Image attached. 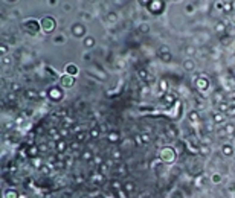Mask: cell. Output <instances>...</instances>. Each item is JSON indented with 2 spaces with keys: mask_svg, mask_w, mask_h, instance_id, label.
I'll list each match as a JSON object with an SVG mask.
<instances>
[{
  "mask_svg": "<svg viewBox=\"0 0 235 198\" xmlns=\"http://www.w3.org/2000/svg\"><path fill=\"white\" fill-rule=\"evenodd\" d=\"M80 146V142H73L72 145H70V148H78Z\"/></svg>",
  "mask_w": 235,
  "mask_h": 198,
  "instance_id": "obj_52",
  "label": "cell"
},
{
  "mask_svg": "<svg viewBox=\"0 0 235 198\" xmlns=\"http://www.w3.org/2000/svg\"><path fill=\"white\" fill-rule=\"evenodd\" d=\"M38 151L40 152H47L49 151V145L47 143H40L38 145Z\"/></svg>",
  "mask_w": 235,
  "mask_h": 198,
  "instance_id": "obj_34",
  "label": "cell"
},
{
  "mask_svg": "<svg viewBox=\"0 0 235 198\" xmlns=\"http://www.w3.org/2000/svg\"><path fill=\"white\" fill-rule=\"evenodd\" d=\"M81 157H83V160H90V158H92V152H90V151H84Z\"/></svg>",
  "mask_w": 235,
  "mask_h": 198,
  "instance_id": "obj_38",
  "label": "cell"
},
{
  "mask_svg": "<svg viewBox=\"0 0 235 198\" xmlns=\"http://www.w3.org/2000/svg\"><path fill=\"white\" fill-rule=\"evenodd\" d=\"M54 43H55V44H64V43H66V37H64L63 34L55 35V37H54Z\"/></svg>",
  "mask_w": 235,
  "mask_h": 198,
  "instance_id": "obj_22",
  "label": "cell"
},
{
  "mask_svg": "<svg viewBox=\"0 0 235 198\" xmlns=\"http://www.w3.org/2000/svg\"><path fill=\"white\" fill-rule=\"evenodd\" d=\"M182 67H183L186 72H194L197 66H195V61H194V60H191V58H186V60L183 61V64H182Z\"/></svg>",
  "mask_w": 235,
  "mask_h": 198,
  "instance_id": "obj_11",
  "label": "cell"
},
{
  "mask_svg": "<svg viewBox=\"0 0 235 198\" xmlns=\"http://www.w3.org/2000/svg\"><path fill=\"white\" fill-rule=\"evenodd\" d=\"M26 96H28V98H37L38 93H37V91H34V90H26Z\"/></svg>",
  "mask_w": 235,
  "mask_h": 198,
  "instance_id": "obj_37",
  "label": "cell"
},
{
  "mask_svg": "<svg viewBox=\"0 0 235 198\" xmlns=\"http://www.w3.org/2000/svg\"><path fill=\"white\" fill-rule=\"evenodd\" d=\"M206 131H214V127H212V125H208V127H206Z\"/></svg>",
  "mask_w": 235,
  "mask_h": 198,
  "instance_id": "obj_54",
  "label": "cell"
},
{
  "mask_svg": "<svg viewBox=\"0 0 235 198\" xmlns=\"http://www.w3.org/2000/svg\"><path fill=\"white\" fill-rule=\"evenodd\" d=\"M122 189L130 195V194H133L134 192V189H136V186H134V183H132V181H128V183H125L124 186H122Z\"/></svg>",
  "mask_w": 235,
  "mask_h": 198,
  "instance_id": "obj_18",
  "label": "cell"
},
{
  "mask_svg": "<svg viewBox=\"0 0 235 198\" xmlns=\"http://www.w3.org/2000/svg\"><path fill=\"white\" fill-rule=\"evenodd\" d=\"M202 181H203V177H202V178H197V181H195V184H197V188H202Z\"/></svg>",
  "mask_w": 235,
  "mask_h": 198,
  "instance_id": "obj_50",
  "label": "cell"
},
{
  "mask_svg": "<svg viewBox=\"0 0 235 198\" xmlns=\"http://www.w3.org/2000/svg\"><path fill=\"white\" fill-rule=\"evenodd\" d=\"M229 99H231V102H235V90H234V91H231Z\"/></svg>",
  "mask_w": 235,
  "mask_h": 198,
  "instance_id": "obj_48",
  "label": "cell"
},
{
  "mask_svg": "<svg viewBox=\"0 0 235 198\" xmlns=\"http://www.w3.org/2000/svg\"><path fill=\"white\" fill-rule=\"evenodd\" d=\"M0 54H2V57H6L8 54V46L5 43H2V46H0Z\"/></svg>",
  "mask_w": 235,
  "mask_h": 198,
  "instance_id": "obj_35",
  "label": "cell"
},
{
  "mask_svg": "<svg viewBox=\"0 0 235 198\" xmlns=\"http://www.w3.org/2000/svg\"><path fill=\"white\" fill-rule=\"evenodd\" d=\"M38 152H40V151H38V146H32V148H31V151H29V155L34 158V155H37Z\"/></svg>",
  "mask_w": 235,
  "mask_h": 198,
  "instance_id": "obj_40",
  "label": "cell"
},
{
  "mask_svg": "<svg viewBox=\"0 0 235 198\" xmlns=\"http://www.w3.org/2000/svg\"><path fill=\"white\" fill-rule=\"evenodd\" d=\"M75 81H76L75 76H70V75L63 73V75L60 76V87H61V88H70V87L75 85Z\"/></svg>",
  "mask_w": 235,
  "mask_h": 198,
  "instance_id": "obj_7",
  "label": "cell"
},
{
  "mask_svg": "<svg viewBox=\"0 0 235 198\" xmlns=\"http://www.w3.org/2000/svg\"><path fill=\"white\" fill-rule=\"evenodd\" d=\"M139 32H142V34L150 32V24L148 23H140L139 24Z\"/></svg>",
  "mask_w": 235,
  "mask_h": 198,
  "instance_id": "obj_25",
  "label": "cell"
},
{
  "mask_svg": "<svg viewBox=\"0 0 235 198\" xmlns=\"http://www.w3.org/2000/svg\"><path fill=\"white\" fill-rule=\"evenodd\" d=\"M212 121H214L215 125L225 124V122H226V114H223V113H214V114H212Z\"/></svg>",
  "mask_w": 235,
  "mask_h": 198,
  "instance_id": "obj_12",
  "label": "cell"
},
{
  "mask_svg": "<svg viewBox=\"0 0 235 198\" xmlns=\"http://www.w3.org/2000/svg\"><path fill=\"white\" fill-rule=\"evenodd\" d=\"M21 28L24 32H28L29 35H35L38 31H41V26H40V21H37L34 18H28V20H24L23 24H21Z\"/></svg>",
  "mask_w": 235,
  "mask_h": 198,
  "instance_id": "obj_3",
  "label": "cell"
},
{
  "mask_svg": "<svg viewBox=\"0 0 235 198\" xmlns=\"http://www.w3.org/2000/svg\"><path fill=\"white\" fill-rule=\"evenodd\" d=\"M235 134V125L234 124H228V125H223L221 128H218L217 130V136L218 137H231V136H234Z\"/></svg>",
  "mask_w": 235,
  "mask_h": 198,
  "instance_id": "obj_6",
  "label": "cell"
},
{
  "mask_svg": "<svg viewBox=\"0 0 235 198\" xmlns=\"http://www.w3.org/2000/svg\"><path fill=\"white\" fill-rule=\"evenodd\" d=\"M64 149H66V142H64V140H60V142L57 143V151H58V152H63Z\"/></svg>",
  "mask_w": 235,
  "mask_h": 198,
  "instance_id": "obj_30",
  "label": "cell"
},
{
  "mask_svg": "<svg viewBox=\"0 0 235 198\" xmlns=\"http://www.w3.org/2000/svg\"><path fill=\"white\" fill-rule=\"evenodd\" d=\"M192 11H194V6H192V5H188V6H186V12H192Z\"/></svg>",
  "mask_w": 235,
  "mask_h": 198,
  "instance_id": "obj_51",
  "label": "cell"
},
{
  "mask_svg": "<svg viewBox=\"0 0 235 198\" xmlns=\"http://www.w3.org/2000/svg\"><path fill=\"white\" fill-rule=\"evenodd\" d=\"M49 5H52V6H55V5H57V2H55V0H50V2H49Z\"/></svg>",
  "mask_w": 235,
  "mask_h": 198,
  "instance_id": "obj_55",
  "label": "cell"
},
{
  "mask_svg": "<svg viewBox=\"0 0 235 198\" xmlns=\"http://www.w3.org/2000/svg\"><path fill=\"white\" fill-rule=\"evenodd\" d=\"M160 60L163 61V63H169L173 60V55H171V52L169 54H163V55H160Z\"/></svg>",
  "mask_w": 235,
  "mask_h": 198,
  "instance_id": "obj_31",
  "label": "cell"
},
{
  "mask_svg": "<svg viewBox=\"0 0 235 198\" xmlns=\"http://www.w3.org/2000/svg\"><path fill=\"white\" fill-rule=\"evenodd\" d=\"M2 63H3L5 66H9V64H12V58H11V57H3V58H2Z\"/></svg>",
  "mask_w": 235,
  "mask_h": 198,
  "instance_id": "obj_41",
  "label": "cell"
},
{
  "mask_svg": "<svg viewBox=\"0 0 235 198\" xmlns=\"http://www.w3.org/2000/svg\"><path fill=\"white\" fill-rule=\"evenodd\" d=\"M234 152H235V148L231 143H225L223 146H221V154L225 157H231V155H234Z\"/></svg>",
  "mask_w": 235,
  "mask_h": 198,
  "instance_id": "obj_10",
  "label": "cell"
},
{
  "mask_svg": "<svg viewBox=\"0 0 235 198\" xmlns=\"http://www.w3.org/2000/svg\"><path fill=\"white\" fill-rule=\"evenodd\" d=\"M231 104H232V102H229V101H225V102L217 104L218 113H228V111H229V108H231Z\"/></svg>",
  "mask_w": 235,
  "mask_h": 198,
  "instance_id": "obj_14",
  "label": "cell"
},
{
  "mask_svg": "<svg viewBox=\"0 0 235 198\" xmlns=\"http://www.w3.org/2000/svg\"><path fill=\"white\" fill-rule=\"evenodd\" d=\"M199 154H202V155H209V154H211V148L208 146V145H200V146H199Z\"/></svg>",
  "mask_w": 235,
  "mask_h": 198,
  "instance_id": "obj_21",
  "label": "cell"
},
{
  "mask_svg": "<svg viewBox=\"0 0 235 198\" xmlns=\"http://www.w3.org/2000/svg\"><path fill=\"white\" fill-rule=\"evenodd\" d=\"M194 85H195V88H197L199 91H206L208 88H209L211 82H209V79H208V76L205 73H200L197 78H195Z\"/></svg>",
  "mask_w": 235,
  "mask_h": 198,
  "instance_id": "obj_4",
  "label": "cell"
},
{
  "mask_svg": "<svg viewBox=\"0 0 235 198\" xmlns=\"http://www.w3.org/2000/svg\"><path fill=\"white\" fill-rule=\"evenodd\" d=\"M229 102H231V101H229ZM226 114H228V116H235V102L231 104V108H229V111H228Z\"/></svg>",
  "mask_w": 235,
  "mask_h": 198,
  "instance_id": "obj_36",
  "label": "cell"
},
{
  "mask_svg": "<svg viewBox=\"0 0 235 198\" xmlns=\"http://www.w3.org/2000/svg\"><path fill=\"white\" fill-rule=\"evenodd\" d=\"M223 11L225 12L234 11V2H223Z\"/></svg>",
  "mask_w": 235,
  "mask_h": 198,
  "instance_id": "obj_24",
  "label": "cell"
},
{
  "mask_svg": "<svg viewBox=\"0 0 235 198\" xmlns=\"http://www.w3.org/2000/svg\"><path fill=\"white\" fill-rule=\"evenodd\" d=\"M86 133H78L76 134V142H83V140H86Z\"/></svg>",
  "mask_w": 235,
  "mask_h": 198,
  "instance_id": "obj_39",
  "label": "cell"
},
{
  "mask_svg": "<svg viewBox=\"0 0 235 198\" xmlns=\"http://www.w3.org/2000/svg\"><path fill=\"white\" fill-rule=\"evenodd\" d=\"M211 143H212V140L208 137V136H205V139H202V145H208V146H209Z\"/></svg>",
  "mask_w": 235,
  "mask_h": 198,
  "instance_id": "obj_43",
  "label": "cell"
},
{
  "mask_svg": "<svg viewBox=\"0 0 235 198\" xmlns=\"http://www.w3.org/2000/svg\"><path fill=\"white\" fill-rule=\"evenodd\" d=\"M40 26H41V32H44L46 35L52 34L57 29V20L52 15H44L40 18Z\"/></svg>",
  "mask_w": 235,
  "mask_h": 198,
  "instance_id": "obj_2",
  "label": "cell"
},
{
  "mask_svg": "<svg viewBox=\"0 0 235 198\" xmlns=\"http://www.w3.org/2000/svg\"><path fill=\"white\" fill-rule=\"evenodd\" d=\"M215 8H217V9H223V2H217V3H215Z\"/></svg>",
  "mask_w": 235,
  "mask_h": 198,
  "instance_id": "obj_49",
  "label": "cell"
},
{
  "mask_svg": "<svg viewBox=\"0 0 235 198\" xmlns=\"http://www.w3.org/2000/svg\"><path fill=\"white\" fill-rule=\"evenodd\" d=\"M234 192H235V188H234Z\"/></svg>",
  "mask_w": 235,
  "mask_h": 198,
  "instance_id": "obj_56",
  "label": "cell"
},
{
  "mask_svg": "<svg viewBox=\"0 0 235 198\" xmlns=\"http://www.w3.org/2000/svg\"><path fill=\"white\" fill-rule=\"evenodd\" d=\"M95 44H96V40H95L92 35H87V37L83 40V46H84L86 49H92Z\"/></svg>",
  "mask_w": 235,
  "mask_h": 198,
  "instance_id": "obj_13",
  "label": "cell"
},
{
  "mask_svg": "<svg viewBox=\"0 0 235 198\" xmlns=\"http://www.w3.org/2000/svg\"><path fill=\"white\" fill-rule=\"evenodd\" d=\"M20 88H21V85L17 84V82H12V84H11V90H12V91H18Z\"/></svg>",
  "mask_w": 235,
  "mask_h": 198,
  "instance_id": "obj_42",
  "label": "cell"
},
{
  "mask_svg": "<svg viewBox=\"0 0 235 198\" xmlns=\"http://www.w3.org/2000/svg\"><path fill=\"white\" fill-rule=\"evenodd\" d=\"M86 32H87L86 26H84L83 23H80V21L70 26V34H72V37H75V38H83V40H84V38L87 37Z\"/></svg>",
  "mask_w": 235,
  "mask_h": 198,
  "instance_id": "obj_5",
  "label": "cell"
},
{
  "mask_svg": "<svg viewBox=\"0 0 235 198\" xmlns=\"http://www.w3.org/2000/svg\"><path fill=\"white\" fill-rule=\"evenodd\" d=\"M89 136L92 137V139H98V137H99V130L93 127L92 130H90V133H89Z\"/></svg>",
  "mask_w": 235,
  "mask_h": 198,
  "instance_id": "obj_27",
  "label": "cell"
},
{
  "mask_svg": "<svg viewBox=\"0 0 235 198\" xmlns=\"http://www.w3.org/2000/svg\"><path fill=\"white\" fill-rule=\"evenodd\" d=\"M214 29H215V32H218V34H225V32H226V24H225L223 21H217V23L214 24Z\"/></svg>",
  "mask_w": 235,
  "mask_h": 198,
  "instance_id": "obj_16",
  "label": "cell"
},
{
  "mask_svg": "<svg viewBox=\"0 0 235 198\" xmlns=\"http://www.w3.org/2000/svg\"><path fill=\"white\" fill-rule=\"evenodd\" d=\"M32 163H34V166H37V168H40V166H41V160H40L38 157H37V158H35V157L32 158Z\"/></svg>",
  "mask_w": 235,
  "mask_h": 198,
  "instance_id": "obj_44",
  "label": "cell"
},
{
  "mask_svg": "<svg viewBox=\"0 0 235 198\" xmlns=\"http://www.w3.org/2000/svg\"><path fill=\"white\" fill-rule=\"evenodd\" d=\"M110 184H112V188H113L115 191H121V189H122V186H121V183L117 181V180H113V181H112Z\"/></svg>",
  "mask_w": 235,
  "mask_h": 198,
  "instance_id": "obj_33",
  "label": "cell"
},
{
  "mask_svg": "<svg viewBox=\"0 0 235 198\" xmlns=\"http://www.w3.org/2000/svg\"><path fill=\"white\" fill-rule=\"evenodd\" d=\"M177 158V154H176V149L173 146H163L159 152V160L165 165H173Z\"/></svg>",
  "mask_w": 235,
  "mask_h": 198,
  "instance_id": "obj_1",
  "label": "cell"
},
{
  "mask_svg": "<svg viewBox=\"0 0 235 198\" xmlns=\"http://www.w3.org/2000/svg\"><path fill=\"white\" fill-rule=\"evenodd\" d=\"M139 75H140L142 79H147V78H148V73H147L145 70H139Z\"/></svg>",
  "mask_w": 235,
  "mask_h": 198,
  "instance_id": "obj_46",
  "label": "cell"
},
{
  "mask_svg": "<svg viewBox=\"0 0 235 198\" xmlns=\"http://www.w3.org/2000/svg\"><path fill=\"white\" fill-rule=\"evenodd\" d=\"M185 54H186L188 57H192V55L195 54V47H194V46H191V44L185 46Z\"/></svg>",
  "mask_w": 235,
  "mask_h": 198,
  "instance_id": "obj_26",
  "label": "cell"
},
{
  "mask_svg": "<svg viewBox=\"0 0 235 198\" xmlns=\"http://www.w3.org/2000/svg\"><path fill=\"white\" fill-rule=\"evenodd\" d=\"M93 162H95L96 165H101V163H102V158H101L99 155H96V157H93Z\"/></svg>",
  "mask_w": 235,
  "mask_h": 198,
  "instance_id": "obj_47",
  "label": "cell"
},
{
  "mask_svg": "<svg viewBox=\"0 0 235 198\" xmlns=\"http://www.w3.org/2000/svg\"><path fill=\"white\" fill-rule=\"evenodd\" d=\"M160 87H162V90L165 91V90H166V82H165V81H162V82H160Z\"/></svg>",
  "mask_w": 235,
  "mask_h": 198,
  "instance_id": "obj_53",
  "label": "cell"
},
{
  "mask_svg": "<svg viewBox=\"0 0 235 198\" xmlns=\"http://www.w3.org/2000/svg\"><path fill=\"white\" fill-rule=\"evenodd\" d=\"M140 140H142V143H150L151 142V136L147 134V133H143V134H140Z\"/></svg>",
  "mask_w": 235,
  "mask_h": 198,
  "instance_id": "obj_32",
  "label": "cell"
},
{
  "mask_svg": "<svg viewBox=\"0 0 235 198\" xmlns=\"http://www.w3.org/2000/svg\"><path fill=\"white\" fill-rule=\"evenodd\" d=\"M214 101H215V104H220V102H225L228 99H226L223 91H215V93H214Z\"/></svg>",
  "mask_w": 235,
  "mask_h": 198,
  "instance_id": "obj_15",
  "label": "cell"
},
{
  "mask_svg": "<svg viewBox=\"0 0 235 198\" xmlns=\"http://www.w3.org/2000/svg\"><path fill=\"white\" fill-rule=\"evenodd\" d=\"M169 46H166V44H162L160 47H159V55H163V54H169Z\"/></svg>",
  "mask_w": 235,
  "mask_h": 198,
  "instance_id": "obj_29",
  "label": "cell"
},
{
  "mask_svg": "<svg viewBox=\"0 0 235 198\" xmlns=\"http://www.w3.org/2000/svg\"><path fill=\"white\" fill-rule=\"evenodd\" d=\"M64 73L76 78V75L80 73V67H78V66H76L75 63H67L66 66H64Z\"/></svg>",
  "mask_w": 235,
  "mask_h": 198,
  "instance_id": "obj_9",
  "label": "cell"
},
{
  "mask_svg": "<svg viewBox=\"0 0 235 198\" xmlns=\"http://www.w3.org/2000/svg\"><path fill=\"white\" fill-rule=\"evenodd\" d=\"M5 198H20L17 189H6L5 191Z\"/></svg>",
  "mask_w": 235,
  "mask_h": 198,
  "instance_id": "obj_17",
  "label": "cell"
},
{
  "mask_svg": "<svg viewBox=\"0 0 235 198\" xmlns=\"http://www.w3.org/2000/svg\"><path fill=\"white\" fill-rule=\"evenodd\" d=\"M211 181H212V184H220L221 181H223V175H221L220 172H214L211 175Z\"/></svg>",
  "mask_w": 235,
  "mask_h": 198,
  "instance_id": "obj_19",
  "label": "cell"
},
{
  "mask_svg": "<svg viewBox=\"0 0 235 198\" xmlns=\"http://www.w3.org/2000/svg\"><path fill=\"white\" fill-rule=\"evenodd\" d=\"M188 117H189V121H191V122H197V121H199V119H200V116H199V113H197V111H195V110H192V111H189V116H188Z\"/></svg>",
  "mask_w": 235,
  "mask_h": 198,
  "instance_id": "obj_23",
  "label": "cell"
},
{
  "mask_svg": "<svg viewBox=\"0 0 235 198\" xmlns=\"http://www.w3.org/2000/svg\"><path fill=\"white\" fill-rule=\"evenodd\" d=\"M109 140H110L112 143L119 142V140H121V134L116 133V131H112V133H109Z\"/></svg>",
  "mask_w": 235,
  "mask_h": 198,
  "instance_id": "obj_20",
  "label": "cell"
},
{
  "mask_svg": "<svg viewBox=\"0 0 235 198\" xmlns=\"http://www.w3.org/2000/svg\"><path fill=\"white\" fill-rule=\"evenodd\" d=\"M107 21H112V23H116V21H117L116 12H109V14H107Z\"/></svg>",
  "mask_w": 235,
  "mask_h": 198,
  "instance_id": "obj_28",
  "label": "cell"
},
{
  "mask_svg": "<svg viewBox=\"0 0 235 198\" xmlns=\"http://www.w3.org/2000/svg\"><path fill=\"white\" fill-rule=\"evenodd\" d=\"M47 98L50 101H54V102H58L61 98H63V91L60 87H52L49 91H47Z\"/></svg>",
  "mask_w": 235,
  "mask_h": 198,
  "instance_id": "obj_8",
  "label": "cell"
},
{
  "mask_svg": "<svg viewBox=\"0 0 235 198\" xmlns=\"http://www.w3.org/2000/svg\"><path fill=\"white\" fill-rule=\"evenodd\" d=\"M113 158H115V160H117V158H121V151L115 149V151H113Z\"/></svg>",
  "mask_w": 235,
  "mask_h": 198,
  "instance_id": "obj_45",
  "label": "cell"
}]
</instances>
